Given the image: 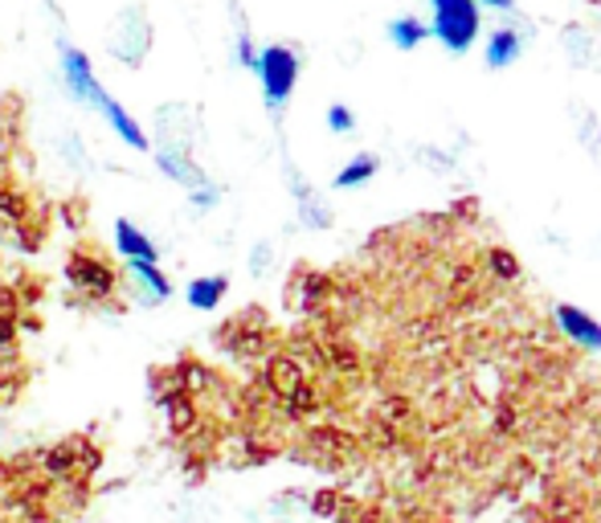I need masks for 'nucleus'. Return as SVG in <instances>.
<instances>
[{
	"instance_id": "f8f14e48",
	"label": "nucleus",
	"mask_w": 601,
	"mask_h": 523,
	"mask_svg": "<svg viewBox=\"0 0 601 523\" xmlns=\"http://www.w3.org/2000/svg\"><path fill=\"white\" fill-rule=\"evenodd\" d=\"M388 38H393L397 50H414V45H422V41L429 38V29L422 25V21H414V17H401V21L388 25Z\"/></svg>"
},
{
	"instance_id": "ddd939ff",
	"label": "nucleus",
	"mask_w": 601,
	"mask_h": 523,
	"mask_svg": "<svg viewBox=\"0 0 601 523\" xmlns=\"http://www.w3.org/2000/svg\"><path fill=\"white\" fill-rule=\"evenodd\" d=\"M373 172H376V160H373V156H361V160H352V164L344 168V172L335 176V185H340V188L364 185V180H369Z\"/></svg>"
},
{
	"instance_id": "4468645a",
	"label": "nucleus",
	"mask_w": 601,
	"mask_h": 523,
	"mask_svg": "<svg viewBox=\"0 0 601 523\" xmlns=\"http://www.w3.org/2000/svg\"><path fill=\"white\" fill-rule=\"evenodd\" d=\"M352 123H356V119H352V111H348V107L328 111V127H332V132H352Z\"/></svg>"
},
{
	"instance_id": "2eb2a0df",
	"label": "nucleus",
	"mask_w": 601,
	"mask_h": 523,
	"mask_svg": "<svg viewBox=\"0 0 601 523\" xmlns=\"http://www.w3.org/2000/svg\"><path fill=\"white\" fill-rule=\"evenodd\" d=\"M238 62H241L246 70H255L258 50H255V41H250V38H241V41H238Z\"/></svg>"
},
{
	"instance_id": "f03ea898",
	"label": "nucleus",
	"mask_w": 601,
	"mask_h": 523,
	"mask_svg": "<svg viewBox=\"0 0 601 523\" xmlns=\"http://www.w3.org/2000/svg\"><path fill=\"white\" fill-rule=\"evenodd\" d=\"M255 74L262 82V94H267L270 107H282L291 98L294 82H299V57L287 45H267V50H258Z\"/></svg>"
},
{
	"instance_id": "423d86ee",
	"label": "nucleus",
	"mask_w": 601,
	"mask_h": 523,
	"mask_svg": "<svg viewBox=\"0 0 601 523\" xmlns=\"http://www.w3.org/2000/svg\"><path fill=\"white\" fill-rule=\"evenodd\" d=\"M115 250H120L127 262H156V258H160L156 242H152L135 221H127V217L115 221Z\"/></svg>"
},
{
	"instance_id": "9d476101",
	"label": "nucleus",
	"mask_w": 601,
	"mask_h": 523,
	"mask_svg": "<svg viewBox=\"0 0 601 523\" xmlns=\"http://www.w3.org/2000/svg\"><path fill=\"white\" fill-rule=\"evenodd\" d=\"M156 164H160V172H164V176H173L176 185L200 188V180H205L197 164H188L185 151H176V148H164L160 156H156Z\"/></svg>"
},
{
	"instance_id": "9b49d317",
	"label": "nucleus",
	"mask_w": 601,
	"mask_h": 523,
	"mask_svg": "<svg viewBox=\"0 0 601 523\" xmlns=\"http://www.w3.org/2000/svg\"><path fill=\"white\" fill-rule=\"evenodd\" d=\"M520 54V38L511 29H499L487 41V66H511V57Z\"/></svg>"
},
{
	"instance_id": "39448f33",
	"label": "nucleus",
	"mask_w": 601,
	"mask_h": 523,
	"mask_svg": "<svg viewBox=\"0 0 601 523\" xmlns=\"http://www.w3.org/2000/svg\"><path fill=\"white\" fill-rule=\"evenodd\" d=\"M99 111H103V119H107V127L115 135H120L123 144H127V148H135V151H147V132L144 127H139V119H135L132 111L123 107V103H115V98H103V103H99Z\"/></svg>"
},
{
	"instance_id": "1a4fd4ad",
	"label": "nucleus",
	"mask_w": 601,
	"mask_h": 523,
	"mask_svg": "<svg viewBox=\"0 0 601 523\" xmlns=\"http://www.w3.org/2000/svg\"><path fill=\"white\" fill-rule=\"evenodd\" d=\"M557 320H561V327L577 339V344H586V348H601V327L589 320L586 311L561 307V311H557Z\"/></svg>"
},
{
	"instance_id": "7ed1b4c3",
	"label": "nucleus",
	"mask_w": 601,
	"mask_h": 523,
	"mask_svg": "<svg viewBox=\"0 0 601 523\" xmlns=\"http://www.w3.org/2000/svg\"><path fill=\"white\" fill-rule=\"evenodd\" d=\"M58 57H62V82H66L70 98L86 103V107H99L107 98V91H103V82L94 74L91 54H82L79 45H70V41H58Z\"/></svg>"
},
{
	"instance_id": "0eeeda50",
	"label": "nucleus",
	"mask_w": 601,
	"mask_h": 523,
	"mask_svg": "<svg viewBox=\"0 0 601 523\" xmlns=\"http://www.w3.org/2000/svg\"><path fill=\"white\" fill-rule=\"evenodd\" d=\"M70 282H74V286H82L86 295H111V291H115V274H111L103 262L82 258V254L70 262Z\"/></svg>"
},
{
	"instance_id": "dca6fc26",
	"label": "nucleus",
	"mask_w": 601,
	"mask_h": 523,
	"mask_svg": "<svg viewBox=\"0 0 601 523\" xmlns=\"http://www.w3.org/2000/svg\"><path fill=\"white\" fill-rule=\"evenodd\" d=\"M475 4H491V9H508L511 0H475Z\"/></svg>"
},
{
	"instance_id": "6e6552de",
	"label": "nucleus",
	"mask_w": 601,
	"mask_h": 523,
	"mask_svg": "<svg viewBox=\"0 0 601 523\" xmlns=\"http://www.w3.org/2000/svg\"><path fill=\"white\" fill-rule=\"evenodd\" d=\"M226 291H229L226 274H205V279L188 282L185 299H188V307L193 311H217L221 307V299H226Z\"/></svg>"
},
{
	"instance_id": "f257e3e1",
	"label": "nucleus",
	"mask_w": 601,
	"mask_h": 523,
	"mask_svg": "<svg viewBox=\"0 0 601 523\" xmlns=\"http://www.w3.org/2000/svg\"><path fill=\"white\" fill-rule=\"evenodd\" d=\"M434 4V38L446 50H467L479 38V4L475 0H429Z\"/></svg>"
},
{
	"instance_id": "20e7f679",
	"label": "nucleus",
	"mask_w": 601,
	"mask_h": 523,
	"mask_svg": "<svg viewBox=\"0 0 601 523\" xmlns=\"http://www.w3.org/2000/svg\"><path fill=\"white\" fill-rule=\"evenodd\" d=\"M127 274H132L135 295L144 307H160L164 299L173 295V279L160 270V262H127Z\"/></svg>"
}]
</instances>
